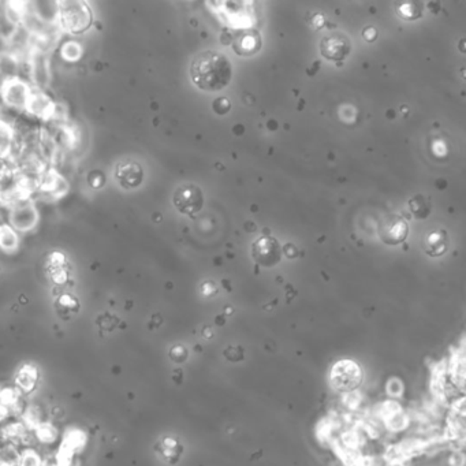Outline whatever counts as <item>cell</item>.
I'll return each mask as SVG.
<instances>
[{
  "mask_svg": "<svg viewBox=\"0 0 466 466\" xmlns=\"http://www.w3.org/2000/svg\"><path fill=\"white\" fill-rule=\"evenodd\" d=\"M190 75L193 82L202 91H222L230 84L231 63L220 52L205 51L193 59Z\"/></svg>",
  "mask_w": 466,
  "mask_h": 466,
  "instance_id": "obj_1",
  "label": "cell"
},
{
  "mask_svg": "<svg viewBox=\"0 0 466 466\" xmlns=\"http://www.w3.org/2000/svg\"><path fill=\"white\" fill-rule=\"evenodd\" d=\"M59 21L65 30L73 34H81L92 23V12L84 1L59 3Z\"/></svg>",
  "mask_w": 466,
  "mask_h": 466,
  "instance_id": "obj_2",
  "label": "cell"
},
{
  "mask_svg": "<svg viewBox=\"0 0 466 466\" xmlns=\"http://www.w3.org/2000/svg\"><path fill=\"white\" fill-rule=\"evenodd\" d=\"M361 369L360 366L349 360H343L336 362L331 371V383L332 386L345 393H350L357 388L361 382Z\"/></svg>",
  "mask_w": 466,
  "mask_h": 466,
  "instance_id": "obj_3",
  "label": "cell"
},
{
  "mask_svg": "<svg viewBox=\"0 0 466 466\" xmlns=\"http://www.w3.org/2000/svg\"><path fill=\"white\" fill-rule=\"evenodd\" d=\"M174 205L180 213L194 215L201 211L204 205V194L196 185L179 186L174 193Z\"/></svg>",
  "mask_w": 466,
  "mask_h": 466,
  "instance_id": "obj_4",
  "label": "cell"
},
{
  "mask_svg": "<svg viewBox=\"0 0 466 466\" xmlns=\"http://www.w3.org/2000/svg\"><path fill=\"white\" fill-rule=\"evenodd\" d=\"M115 180L122 189H137L144 182V170L141 164L133 159L121 160L115 167Z\"/></svg>",
  "mask_w": 466,
  "mask_h": 466,
  "instance_id": "obj_5",
  "label": "cell"
},
{
  "mask_svg": "<svg viewBox=\"0 0 466 466\" xmlns=\"http://www.w3.org/2000/svg\"><path fill=\"white\" fill-rule=\"evenodd\" d=\"M252 255L257 264L263 267H274L282 259V248L272 237H261L252 246Z\"/></svg>",
  "mask_w": 466,
  "mask_h": 466,
  "instance_id": "obj_6",
  "label": "cell"
},
{
  "mask_svg": "<svg viewBox=\"0 0 466 466\" xmlns=\"http://www.w3.org/2000/svg\"><path fill=\"white\" fill-rule=\"evenodd\" d=\"M351 49L350 38L340 32H331L321 38L320 52L328 60H343Z\"/></svg>",
  "mask_w": 466,
  "mask_h": 466,
  "instance_id": "obj_7",
  "label": "cell"
},
{
  "mask_svg": "<svg viewBox=\"0 0 466 466\" xmlns=\"http://www.w3.org/2000/svg\"><path fill=\"white\" fill-rule=\"evenodd\" d=\"M409 227L404 218L397 215H390L384 218L379 224V237L384 244L398 245L404 242L408 237Z\"/></svg>",
  "mask_w": 466,
  "mask_h": 466,
  "instance_id": "obj_8",
  "label": "cell"
},
{
  "mask_svg": "<svg viewBox=\"0 0 466 466\" xmlns=\"http://www.w3.org/2000/svg\"><path fill=\"white\" fill-rule=\"evenodd\" d=\"M234 51L241 56H252L257 54L261 48V37L260 33L256 30H244L241 32L234 43H233Z\"/></svg>",
  "mask_w": 466,
  "mask_h": 466,
  "instance_id": "obj_9",
  "label": "cell"
},
{
  "mask_svg": "<svg viewBox=\"0 0 466 466\" xmlns=\"http://www.w3.org/2000/svg\"><path fill=\"white\" fill-rule=\"evenodd\" d=\"M38 383V371L32 364L22 365L15 375V388L21 395H27L34 391Z\"/></svg>",
  "mask_w": 466,
  "mask_h": 466,
  "instance_id": "obj_10",
  "label": "cell"
},
{
  "mask_svg": "<svg viewBox=\"0 0 466 466\" xmlns=\"http://www.w3.org/2000/svg\"><path fill=\"white\" fill-rule=\"evenodd\" d=\"M449 249V237L445 230H432L424 240V251L432 257L445 255Z\"/></svg>",
  "mask_w": 466,
  "mask_h": 466,
  "instance_id": "obj_11",
  "label": "cell"
},
{
  "mask_svg": "<svg viewBox=\"0 0 466 466\" xmlns=\"http://www.w3.org/2000/svg\"><path fill=\"white\" fill-rule=\"evenodd\" d=\"M27 434L29 431L22 421H10L1 428L0 438L5 445L18 446L26 441Z\"/></svg>",
  "mask_w": 466,
  "mask_h": 466,
  "instance_id": "obj_12",
  "label": "cell"
},
{
  "mask_svg": "<svg viewBox=\"0 0 466 466\" xmlns=\"http://www.w3.org/2000/svg\"><path fill=\"white\" fill-rule=\"evenodd\" d=\"M21 421L27 428V431H34L41 423H44L43 412L38 406H26L21 415Z\"/></svg>",
  "mask_w": 466,
  "mask_h": 466,
  "instance_id": "obj_13",
  "label": "cell"
},
{
  "mask_svg": "<svg viewBox=\"0 0 466 466\" xmlns=\"http://www.w3.org/2000/svg\"><path fill=\"white\" fill-rule=\"evenodd\" d=\"M395 7L397 14L405 21H413L423 15V5L419 1H399Z\"/></svg>",
  "mask_w": 466,
  "mask_h": 466,
  "instance_id": "obj_14",
  "label": "cell"
},
{
  "mask_svg": "<svg viewBox=\"0 0 466 466\" xmlns=\"http://www.w3.org/2000/svg\"><path fill=\"white\" fill-rule=\"evenodd\" d=\"M34 436L36 439L43 443V445H52L58 441V428L49 423V421H44L41 423L34 431Z\"/></svg>",
  "mask_w": 466,
  "mask_h": 466,
  "instance_id": "obj_15",
  "label": "cell"
},
{
  "mask_svg": "<svg viewBox=\"0 0 466 466\" xmlns=\"http://www.w3.org/2000/svg\"><path fill=\"white\" fill-rule=\"evenodd\" d=\"M21 453L18 452L16 446L3 443L0 446V466L19 465Z\"/></svg>",
  "mask_w": 466,
  "mask_h": 466,
  "instance_id": "obj_16",
  "label": "cell"
},
{
  "mask_svg": "<svg viewBox=\"0 0 466 466\" xmlns=\"http://www.w3.org/2000/svg\"><path fill=\"white\" fill-rule=\"evenodd\" d=\"M18 466H44V461L34 449H26L21 453Z\"/></svg>",
  "mask_w": 466,
  "mask_h": 466,
  "instance_id": "obj_17",
  "label": "cell"
},
{
  "mask_svg": "<svg viewBox=\"0 0 466 466\" xmlns=\"http://www.w3.org/2000/svg\"><path fill=\"white\" fill-rule=\"evenodd\" d=\"M230 108H231V104H230V102H229L226 97H219V99L213 103V110H215L218 114H220V115L227 114V113L230 111Z\"/></svg>",
  "mask_w": 466,
  "mask_h": 466,
  "instance_id": "obj_18",
  "label": "cell"
},
{
  "mask_svg": "<svg viewBox=\"0 0 466 466\" xmlns=\"http://www.w3.org/2000/svg\"><path fill=\"white\" fill-rule=\"evenodd\" d=\"M11 416H12V412L7 406L0 404V423H5Z\"/></svg>",
  "mask_w": 466,
  "mask_h": 466,
  "instance_id": "obj_19",
  "label": "cell"
},
{
  "mask_svg": "<svg viewBox=\"0 0 466 466\" xmlns=\"http://www.w3.org/2000/svg\"><path fill=\"white\" fill-rule=\"evenodd\" d=\"M8 145V140H7V133L5 130L0 126V152H3Z\"/></svg>",
  "mask_w": 466,
  "mask_h": 466,
  "instance_id": "obj_20",
  "label": "cell"
}]
</instances>
